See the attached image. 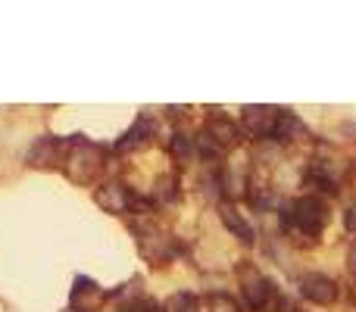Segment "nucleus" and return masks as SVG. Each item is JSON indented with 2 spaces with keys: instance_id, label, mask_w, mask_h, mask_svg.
Listing matches in <instances>:
<instances>
[{
  "instance_id": "nucleus-2",
  "label": "nucleus",
  "mask_w": 356,
  "mask_h": 312,
  "mask_svg": "<svg viewBox=\"0 0 356 312\" xmlns=\"http://www.w3.org/2000/svg\"><path fill=\"white\" fill-rule=\"evenodd\" d=\"M100 169H104V147H97V144L91 141H72V147H69V156H66V172L72 181L85 184V181H94V178L100 175Z\"/></svg>"
},
{
  "instance_id": "nucleus-10",
  "label": "nucleus",
  "mask_w": 356,
  "mask_h": 312,
  "mask_svg": "<svg viewBox=\"0 0 356 312\" xmlns=\"http://www.w3.org/2000/svg\"><path fill=\"white\" fill-rule=\"evenodd\" d=\"M150 135H154V122H150V116H138V122L122 135V141L116 144V150L119 154H129V150L144 147V144L150 141Z\"/></svg>"
},
{
  "instance_id": "nucleus-17",
  "label": "nucleus",
  "mask_w": 356,
  "mask_h": 312,
  "mask_svg": "<svg viewBox=\"0 0 356 312\" xmlns=\"http://www.w3.org/2000/svg\"><path fill=\"white\" fill-rule=\"evenodd\" d=\"M129 312H166V309L156 306V303H150V300H141V303H135Z\"/></svg>"
},
{
  "instance_id": "nucleus-3",
  "label": "nucleus",
  "mask_w": 356,
  "mask_h": 312,
  "mask_svg": "<svg viewBox=\"0 0 356 312\" xmlns=\"http://www.w3.org/2000/svg\"><path fill=\"white\" fill-rule=\"evenodd\" d=\"M238 275H241V290H244L247 306L257 309V312H263L272 303V297H275V284H272L266 275H259L253 265H244Z\"/></svg>"
},
{
  "instance_id": "nucleus-11",
  "label": "nucleus",
  "mask_w": 356,
  "mask_h": 312,
  "mask_svg": "<svg viewBox=\"0 0 356 312\" xmlns=\"http://www.w3.org/2000/svg\"><path fill=\"white\" fill-rule=\"evenodd\" d=\"M219 213H222V222H225V228L234 234V238H241L244 244H253V228H250V222H247L244 215L238 213V209L228 206V203H225V206H222Z\"/></svg>"
},
{
  "instance_id": "nucleus-8",
  "label": "nucleus",
  "mask_w": 356,
  "mask_h": 312,
  "mask_svg": "<svg viewBox=\"0 0 356 312\" xmlns=\"http://www.w3.org/2000/svg\"><path fill=\"white\" fill-rule=\"evenodd\" d=\"M207 138L222 150V154H225V150H232L234 144L241 141V129L228 116H213L207 122Z\"/></svg>"
},
{
  "instance_id": "nucleus-13",
  "label": "nucleus",
  "mask_w": 356,
  "mask_h": 312,
  "mask_svg": "<svg viewBox=\"0 0 356 312\" xmlns=\"http://www.w3.org/2000/svg\"><path fill=\"white\" fill-rule=\"evenodd\" d=\"M297 135H303V122L294 116V113H284L282 110V119H278L275 135H272V138H278V141H294Z\"/></svg>"
},
{
  "instance_id": "nucleus-6",
  "label": "nucleus",
  "mask_w": 356,
  "mask_h": 312,
  "mask_svg": "<svg viewBox=\"0 0 356 312\" xmlns=\"http://www.w3.org/2000/svg\"><path fill=\"white\" fill-rule=\"evenodd\" d=\"M300 297L309 303H319V306H328V303L338 300V284L332 278L319 275V272H309L300 278Z\"/></svg>"
},
{
  "instance_id": "nucleus-14",
  "label": "nucleus",
  "mask_w": 356,
  "mask_h": 312,
  "mask_svg": "<svg viewBox=\"0 0 356 312\" xmlns=\"http://www.w3.org/2000/svg\"><path fill=\"white\" fill-rule=\"evenodd\" d=\"M163 309L166 312H200V306H197V300L191 294H175Z\"/></svg>"
},
{
  "instance_id": "nucleus-7",
  "label": "nucleus",
  "mask_w": 356,
  "mask_h": 312,
  "mask_svg": "<svg viewBox=\"0 0 356 312\" xmlns=\"http://www.w3.org/2000/svg\"><path fill=\"white\" fill-rule=\"evenodd\" d=\"M94 200H97L100 209H106V213H129L131 206H135V197L129 194V188L119 181H110V184H100L97 194H94Z\"/></svg>"
},
{
  "instance_id": "nucleus-5",
  "label": "nucleus",
  "mask_w": 356,
  "mask_h": 312,
  "mask_svg": "<svg viewBox=\"0 0 356 312\" xmlns=\"http://www.w3.org/2000/svg\"><path fill=\"white\" fill-rule=\"evenodd\" d=\"M104 300H106V290L94 278H85V275L75 278V288L69 294V309L72 312H97L104 306Z\"/></svg>"
},
{
  "instance_id": "nucleus-12",
  "label": "nucleus",
  "mask_w": 356,
  "mask_h": 312,
  "mask_svg": "<svg viewBox=\"0 0 356 312\" xmlns=\"http://www.w3.org/2000/svg\"><path fill=\"white\" fill-rule=\"evenodd\" d=\"M222 188H225L228 200H238V197H244V190H247V175L232 165V169H225V175H222Z\"/></svg>"
},
{
  "instance_id": "nucleus-1",
  "label": "nucleus",
  "mask_w": 356,
  "mask_h": 312,
  "mask_svg": "<svg viewBox=\"0 0 356 312\" xmlns=\"http://www.w3.org/2000/svg\"><path fill=\"white\" fill-rule=\"evenodd\" d=\"M282 219L288 228H297V231H303V234H319L328 222V206L319 197H300V200L284 206Z\"/></svg>"
},
{
  "instance_id": "nucleus-4",
  "label": "nucleus",
  "mask_w": 356,
  "mask_h": 312,
  "mask_svg": "<svg viewBox=\"0 0 356 312\" xmlns=\"http://www.w3.org/2000/svg\"><path fill=\"white\" fill-rule=\"evenodd\" d=\"M278 119H282L278 106L253 104V106H244V113H241V129L250 138H269V135H275Z\"/></svg>"
},
{
  "instance_id": "nucleus-19",
  "label": "nucleus",
  "mask_w": 356,
  "mask_h": 312,
  "mask_svg": "<svg viewBox=\"0 0 356 312\" xmlns=\"http://www.w3.org/2000/svg\"><path fill=\"white\" fill-rule=\"evenodd\" d=\"M347 259H350V272H353V275H356V244L350 247V256H347Z\"/></svg>"
},
{
  "instance_id": "nucleus-16",
  "label": "nucleus",
  "mask_w": 356,
  "mask_h": 312,
  "mask_svg": "<svg viewBox=\"0 0 356 312\" xmlns=\"http://www.w3.org/2000/svg\"><path fill=\"white\" fill-rule=\"evenodd\" d=\"M156 197H160V200H175V178L172 175L156 181Z\"/></svg>"
},
{
  "instance_id": "nucleus-15",
  "label": "nucleus",
  "mask_w": 356,
  "mask_h": 312,
  "mask_svg": "<svg viewBox=\"0 0 356 312\" xmlns=\"http://www.w3.org/2000/svg\"><path fill=\"white\" fill-rule=\"evenodd\" d=\"M209 312H241V306L228 294H213L209 297Z\"/></svg>"
},
{
  "instance_id": "nucleus-9",
  "label": "nucleus",
  "mask_w": 356,
  "mask_h": 312,
  "mask_svg": "<svg viewBox=\"0 0 356 312\" xmlns=\"http://www.w3.org/2000/svg\"><path fill=\"white\" fill-rule=\"evenodd\" d=\"M60 154H63V144L56 138H38L35 147L29 150V163L38 165V169H50V165L60 163Z\"/></svg>"
},
{
  "instance_id": "nucleus-18",
  "label": "nucleus",
  "mask_w": 356,
  "mask_h": 312,
  "mask_svg": "<svg viewBox=\"0 0 356 312\" xmlns=\"http://www.w3.org/2000/svg\"><path fill=\"white\" fill-rule=\"evenodd\" d=\"M344 228H347V231H353V234H356V206H350V209L344 213Z\"/></svg>"
}]
</instances>
